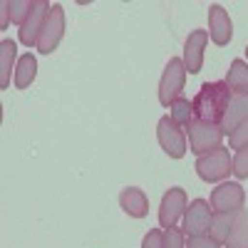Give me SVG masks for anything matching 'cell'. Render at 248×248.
<instances>
[{"mask_svg":"<svg viewBox=\"0 0 248 248\" xmlns=\"http://www.w3.org/2000/svg\"><path fill=\"white\" fill-rule=\"evenodd\" d=\"M233 90L226 82H203L201 90L196 92V97L191 99L194 107V119L199 122H211V124H221L226 107H229Z\"/></svg>","mask_w":248,"mask_h":248,"instance_id":"obj_1","label":"cell"},{"mask_svg":"<svg viewBox=\"0 0 248 248\" xmlns=\"http://www.w3.org/2000/svg\"><path fill=\"white\" fill-rule=\"evenodd\" d=\"M196 174L203 181H223L229 179V174H233V156L229 152V147H218L209 154H203L196 159Z\"/></svg>","mask_w":248,"mask_h":248,"instance_id":"obj_2","label":"cell"},{"mask_svg":"<svg viewBox=\"0 0 248 248\" xmlns=\"http://www.w3.org/2000/svg\"><path fill=\"white\" fill-rule=\"evenodd\" d=\"M186 67L181 57H171L164 67L161 82H159V102L164 107H171V102H176L184 92V82H186Z\"/></svg>","mask_w":248,"mask_h":248,"instance_id":"obj_3","label":"cell"},{"mask_svg":"<svg viewBox=\"0 0 248 248\" xmlns=\"http://www.w3.org/2000/svg\"><path fill=\"white\" fill-rule=\"evenodd\" d=\"M186 132H189V147H191V152H194L196 156H203V154L218 149L221 141H223L221 124H211V122H199V119H194L191 127L186 129Z\"/></svg>","mask_w":248,"mask_h":248,"instance_id":"obj_4","label":"cell"},{"mask_svg":"<svg viewBox=\"0 0 248 248\" xmlns=\"http://www.w3.org/2000/svg\"><path fill=\"white\" fill-rule=\"evenodd\" d=\"M62 37H65V8L55 3V5H50V13H47V17H45L43 32H40L37 52H43V55L55 52Z\"/></svg>","mask_w":248,"mask_h":248,"instance_id":"obj_5","label":"cell"},{"mask_svg":"<svg viewBox=\"0 0 248 248\" xmlns=\"http://www.w3.org/2000/svg\"><path fill=\"white\" fill-rule=\"evenodd\" d=\"M156 139L161 144V149L167 152L171 159H181L186 154V134H184V129L169 114L159 119V124H156Z\"/></svg>","mask_w":248,"mask_h":248,"instance_id":"obj_6","label":"cell"},{"mask_svg":"<svg viewBox=\"0 0 248 248\" xmlns=\"http://www.w3.org/2000/svg\"><path fill=\"white\" fill-rule=\"evenodd\" d=\"M211 218H214V209L209 206V201L203 199L191 201L184 214V226H181L184 236H206L211 229Z\"/></svg>","mask_w":248,"mask_h":248,"instance_id":"obj_7","label":"cell"},{"mask_svg":"<svg viewBox=\"0 0 248 248\" xmlns=\"http://www.w3.org/2000/svg\"><path fill=\"white\" fill-rule=\"evenodd\" d=\"M186 214V191L181 186H174L164 194L161 206H159V223L161 229H174L179 218Z\"/></svg>","mask_w":248,"mask_h":248,"instance_id":"obj_8","label":"cell"},{"mask_svg":"<svg viewBox=\"0 0 248 248\" xmlns=\"http://www.w3.org/2000/svg\"><path fill=\"white\" fill-rule=\"evenodd\" d=\"M243 203H246V191L238 181H226L211 191L214 211H241Z\"/></svg>","mask_w":248,"mask_h":248,"instance_id":"obj_9","label":"cell"},{"mask_svg":"<svg viewBox=\"0 0 248 248\" xmlns=\"http://www.w3.org/2000/svg\"><path fill=\"white\" fill-rule=\"evenodd\" d=\"M209 45V30H194L184 43V67L189 75H199L203 67V50Z\"/></svg>","mask_w":248,"mask_h":248,"instance_id":"obj_10","label":"cell"},{"mask_svg":"<svg viewBox=\"0 0 248 248\" xmlns=\"http://www.w3.org/2000/svg\"><path fill=\"white\" fill-rule=\"evenodd\" d=\"M50 13V3H45V0H35V8L30 13V17L25 20V25L17 30V37L20 43H23L25 47H37V40H40V32H43V25H45V17Z\"/></svg>","mask_w":248,"mask_h":248,"instance_id":"obj_11","label":"cell"},{"mask_svg":"<svg viewBox=\"0 0 248 248\" xmlns=\"http://www.w3.org/2000/svg\"><path fill=\"white\" fill-rule=\"evenodd\" d=\"M209 37L218 47L229 45L231 37H233V23H231L229 13H226L221 5H211L209 8Z\"/></svg>","mask_w":248,"mask_h":248,"instance_id":"obj_12","label":"cell"},{"mask_svg":"<svg viewBox=\"0 0 248 248\" xmlns=\"http://www.w3.org/2000/svg\"><path fill=\"white\" fill-rule=\"evenodd\" d=\"M246 119H248V92H233L229 99V107H226V114L221 119L223 134H233Z\"/></svg>","mask_w":248,"mask_h":248,"instance_id":"obj_13","label":"cell"},{"mask_svg":"<svg viewBox=\"0 0 248 248\" xmlns=\"http://www.w3.org/2000/svg\"><path fill=\"white\" fill-rule=\"evenodd\" d=\"M119 206L124 214H129L132 218H144L149 214V199L141 189L137 186H127V189H122L119 194Z\"/></svg>","mask_w":248,"mask_h":248,"instance_id":"obj_14","label":"cell"},{"mask_svg":"<svg viewBox=\"0 0 248 248\" xmlns=\"http://www.w3.org/2000/svg\"><path fill=\"white\" fill-rule=\"evenodd\" d=\"M236 216H238V211H214L209 236H211L214 241H218V243H229V236H231V229H233Z\"/></svg>","mask_w":248,"mask_h":248,"instance_id":"obj_15","label":"cell"},{"mask_svg":"<svg viewBox=\"0 0 248 248\" xmlns=\"http://www.w3.org/2000/svg\"><path fill=\"white\" fill-rule=\"evenodd\" d=\"M35 75H37V60H35V55L25 52L23 57L17 60V65H15V87L17 90H28L32 85Z\"/></svg>","mask_w":248,"mask_h":248,"instance_id":"obj_16","label":"cell"},{"mask_svg":"<svg viewBox=\"0 0 248 248\" xmlns=\"http://www.w3.org/2000/svg\"><path fill=\"white\" fill-rule=\"evenodd\" d=\"M15 52H17V47L13 40H3L0 43V90L10 87V72H13Z\"/></svg>","mask_w":248,"mask_h":248,"instance_id":"obj_17","label":"cell"},{"mask_svg":"<svg viewBox=\"0 0 248 248\" xmlns=\"http://www.w3.org/2000/svg\"><path fill=\"white\" fill-rule=\"evenodd\" d=\"M226 85L233 92H248V62L246 60H233L229 75H226Z\"/></svg>","mask_w":248,"mask_h":248,"instance_id":"obj_18","label":"cell"},{"mask_svg":"<svg viewBox=\"0 0 248 248\" xmlns=\"http://www.w3.org/2000/svg\"><path fill=\"white\" fill-rule=\"evenodd\" d=\"M169 117L179 124L181 129H189V127H191V122H194V107H191V99L179 97L176 102H171V107H169Z\"/></svg>","mask_w":248,"mask_h":248,"instance_id":"obj_19","label":"cell"},{"mask_svg":"<svg viewBox=\"0 0 248 248\" xmlns=\"http://www.w3.org/2000/svg\"><path fill=\"white\" fill-rule=\"evenodd\" d=\"M229 246L233 248H248V209H241L236 221H233V229L229 236Z\"/></svg>","mask_w":248,"mask_h":248,"instance_id":"obj_20","label":"cell"},{"mask_svg":"<svg viewBox=\"0 0 248 248\" xmlns=\"http://www.w3.org/2000/svg\"><path fill=\"white\" fill-rule=\"evenodd\" d=\"M8 3H10V20L23 28L25 20L32 13V8H35V0H8Z\"/></svg>","mask_w":248,"mask_h":248,"instance_id":"obj_21","label":"cell"},{"mask_svg":"<svg viewBox=\"0 0 248 248\" xmlns=\"http://www.w3.org/2000/svg\"><path fill=\"white\" fill-rule=\"evenodd\" d=\"M233 174H236V179H248V147L236 152V156H233Z\"/></svg>","mask_w":248,"mask_h":248,"instance_id":"obj_22","label":"cell"},{"mask_svg":"<svg viewBox=\"0 0 248 248\" xmlns=\"http://www.w3.org/2000/svg\"><path fill=\"white\" fill-rule=\"evenodd\" d=\"M229 147H231V149H243V147H248V119L241 124L233 134H229Z\"/></svg>","mask_w":248,"mask_h":248,"instance_id":"obj_23","label":"cell"},{"mask_svg":"<svg viewBox=\"0 0 248 248\" xmlns=\"http://www.w3.org/2000/svg\"><path fill=\"white\" fill-rule=\"evenodd\" d=\"M164 248H186L184 243V231L174 229H164Z\"/></svg>","mask_w":248,"mask_h":248,"instance_id":"obj_24","label":"cell"},{"mask_svg":"<svg viewBox=\"0 0 248 248\" xmlns=\"http://www.w3.org/2000/svg\"><path fill=\"white\" fill-rule=\"evenodd\" d=\"M186 248H221V243L214 241L209 233H206V236H189V243H186Z\"/></svg>","mask_w":248,"mask_h":248,"instance_id":"obj_25","label":"cell"},{"mask_svg":"<svg viewBox=\"0 0 248 248\" xmlns=\"http://www.w3.org/2000/svg\"><path fill=\"white\" fill-rule=\"evenodd\" d=\"M141 248H164V231L161 229H152L141 241Z\"/></svg>","mask_w":248,"mask_h":248,"instance_id":"obj_26","label":"cell"},{"mask_svg":"<svg viewBox=\"0 0 248 248\" xmlns=\"http://www.w3.org/2000/svg\"><path fill=\"white\" fill-rule=\"evenodd\" d=\"M246 55H248V47H246Z\"/></svg>","mask_w":248,"mask_h":248,"instance_id":"obj_27","label":"cell"},{"mask_svg":"<svg viewBox=\"0 0 248 248\" xmlns=\"http://www.w3.org/2000/svg\"><path fill=\"white\" fill-rule=\"evenodd\" d=\"M229 248H233V246H229Z\"/></svg>","mask_w":248,"mask_h":248,"instance_id":"obj_28","label":"cell"}]
</instances>
